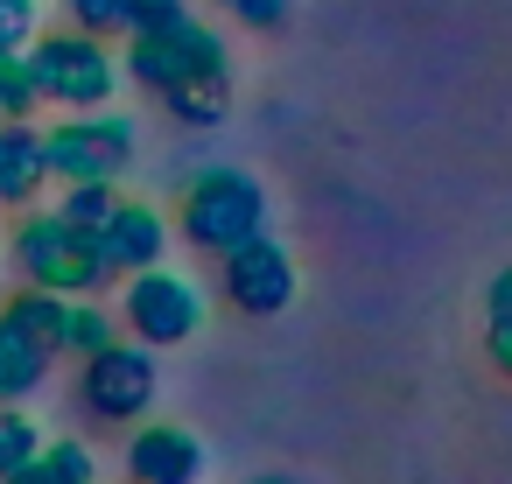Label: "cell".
<instances>
[{
  "instance_id": "1",
  "label": "cell",
  "mask_w": 512,
  "mask_h": 484,
  "mask_svg": "<svg viewBox=\"0 0 512 484\" xmlns=\"http://www.w3.org/2000/svg\"><path fill=\"white\" fill-rule=\"evenodd\" d=\"M15 267H22L29 288H57V295H99V288H113L99 232L71 225L64 211H36V218L15 225Z\"/></svg>"
},
{
  "instance_id": "2",
  "label": "cell",
  "mask_w": 512,
  "mask_h": 484,
  "mask_svg": "<svg viewBox=\"0 0 512 484\" xmlns=\"http://www.w3.org/2000/svg\"><path fill=\"white\" fill-rule=\"evenodd\" d=\"M176 225H183L190 246H204V253L225 260L232 246H246L253 232H267V190L246 169H204V176H190V190L176 204Z\"/></svg>"
},
{
  "instance_id": "3",
  "label": "cell",
  "mask_w": 512,
  "mask_h": 484,
  "mask_svg": "<svg viewBox=\"0 0 512 484\" xmlns=\"http://www.w3.org/2000/svg\"><path fill=\"white\" fill-rule=\"evenodd\" d=\"M29 64H36V85H43V106H71V113H99L127 64L113 57V43L85 36V29H64V36H43L29 43Z\"/></svg>"
},
{
  "instance_id": "4",
  "label": "cell",
  "mask_w": 512,
  "mask_h": 484,
  "mask_svg": "<svg viewBox=\"0 0 512 484\" xmlns=\"http://www.w3.org/2000/svg\"><path fill=\"white\" fill-rule=\"evenodd\" d=\"M120 323L141 337V344H190L197 330H204V288L190 281V274H176V267H141V274H127V295H120Z\"/></svg>"
},
{
  "instance_id": "5",
  "label": "cell",
  "mask_w": 512,
  "mask_h": 484,
  "mask_svg": "<svg viewBox=\"0 0 512 484\" xmlns=\"http://www.w3.org/2000/svg\"><path fill=\"white\" fill-rule=\"evenodd\" d=\"M50 183H113L134 162V120L127 113H92V120H57L43 134Z\"/></svg>"
},
{
  "instance_id": "6",
  "label": "cell",
  "mask_w": 512,
  "mask_h": 484,
  "mask_svg": "<svg viewBox=\"0 0 512 484\" xmlns=\"http://www.w3.org/2000/svg\"><path fill=\"white\" fill-rule=\"evenodd\" d=\"M225 302L239 316H281L295 302V260L274 232H253L246 246L225 253Z\"/></svg>"
},
{
  "instance_id": "7",
  "label": "cell",
  "mask_w": 512,
  "mask_h": 484,
  "mask_svg": "<svg viewBox=\"0 0 512 484\" xmlns=\"http://www.w3.org/2000/svg\"><path fill=\"white\" fill-rule=\"evenodd\" d=\"M85 407L99 421H141L155 407V351L113 344V351L85 358Z\"/></svg>"
},
{
  "instance_id": "8",
  "label": "cell",
  "mask_w": 512,
  "mask_h": 484,
  "mask_svg": "<svg viewBox=\"0 0 512 484\" xmlns=\"http://www.w3.org/2000/svg\"><path fill=\"white\" fill-rule=\"evenodd\" d=\"M127 78H141L148 92H169L176 78H190V71H225V43H218V29H204V22H190V29H176V36H127Z\"/></svg>"
},
{
  "instance_id": "9",
  "label": "cell",
  "mask_w": 512,
  "mask_h": 484,
  "mask_svg": "<svg viewBox=\"0 0 512 484\" xmlns=\"http://www.w3.org/2000/svg\"><path fill=\"white\" fill-rule=\"evenodd\" d=\"M99 253H106V267L127 281V274H141V267H155L162 253H169V225H162V211L155 204H134V197H120L113 204V218L99 225Z\"/></svg>"
},
{
  "instance_id": "10",
  "label": "cell",
  "mask_w": 512,
  "mask_h": 484,
  "mask_svg": "<svg viewBox=\"0 0 512 484\" xmlns=\"http://www.w3.org/2000/svg\"><path fill=\"white\" fill-rule=\"evenodd\" d=\"M127 477L134 484H197L204 477V442L176 421H148L127 449Z\"/></svg>"
},
{
  "instance_id": "11",
  "label": "cell",
  "mask_w": 512,
  "mask_h": 484,
  "mask_svg": "<svg viewBox=\"0 0 512 484\" xmlns=\"http://www.w3.org/2000/svg\"><path fill=\"white\" fill-rule=\"evenodd\" d=\"M50 183V162H43V134L29 120H0V204L22 211L36 204Z\"/></svg>"
},
{
  "instance_id": "12",
  "label": "cell",
  "mask_w": 512,
  "mask_h": 484,
  "mask_svg": "<svg viewBox=\"0 0 512 484\" xmlns=\"http://www.w3.org/2000/svg\"><path fill=\"white\" fill-rule=\"evenodd\" d=\"M162 106H169V120H183V127H225V113H232V78H225V71H190V78H176V85L162 92Z\"/></svg>"
},
{
  "instance_id": "13",
  "label": "cell",
  "mask_w": 512,
  "mask_h": 484,
  "mask_svg": "<svg viewBox=\"0 0 512 484\" xmlns=\"http://www.w3.org/2000/svg\"><path fill=\"white\" fill-rule=\"evenodd\" d=\"M71 302H78V295H57V288H22V295H15L8 309H0V316H8L22 337H36V344L57 358V351H64V330H71Z\"/></svg>"
},
{
  "instance_id": "14",
  "label": "cell",
  "mask_w": 512,
  "mask_h": 484,
  "mask_svg": "<svg viewBox=\"0 0 512 484\" xmlns=\"http://www.w3.org/2000/svg\"><path fill=\"white\" fill-rule=\"evenodd\" d=\"M43 379H50V351H43L36 337H22L8 316H0V407L29 400Z\"/></svg>"
},
{
  "instance_id": "15",
  "label": "cell",
  "mask_w": 512,
  "mask_h": 484,
  "mask_svg": "<svg viewBox=\"0 0 512 484\" xmlns=\"http://www.w3.org/2000/svg\"><path fill=\"white\" fill-rule=\"evenodd\" d=\"M113 344H120V323H113V309H106L99 295H78V302H71L64 351H71V358H99V351H113Z\"/></svg>"
},
{
  "instance_id": "16",
  "label": "cell",
  "mask_w": 512,
  "mask_h": 484,
  "mask_svg": "<svg viewBox=\"0 0 512 484\" xmlns=\"http://www.w3.org/2000/svg\"><path fill=\"white\" fill-rule=\"evenodd\" d=\"M484 351L512 379V267H498L491 288H484Z\"/></svg>"
},
{
  "instance_id": "17",
  "label": "cell",
  "mask_w": 512,
  "mask_h": 484,
  "mask_svg": "<svg viewBox=\"0 0 512 484\" xmlns=\"http://www.w3.org/2000/svg\"><path fill=\"white\" fill-rule=\"evenodd\" d=\"M36 106H43V85L29 50H0V120H29Z\"/></svg>"
},
{
  "instance_id": "18",
  "label": "cell",
  "mask_w": 512,
  "mask_h": 484,
  "mask_svg": "<svg viewBox=\"0 0 512 484\" xmlns=\"http://www.w3.org/2000/svg\"><path fill=\"white\" fill-rule=\"evenodd\" d=\"M71 29L113 43V36H134L141 29V0H71Z\"/></svg>"
},
{
  "instance_id": "19",
  "label": "cell",
  "mask_w": 512,
  "mask_h": 484,
  "mask_svg": "<svg viewBox=\"0 0 512 484\" xmlns=\"http://www.w3.org/2000/svg\"><path fill=\"white\" fill-rule=\"evenodd\" d=\"M29 470H36V477H43V484H92V449H85V442H71V435H64V442H43V449H36V463H29Z\"/></svg>"
},
{
  "instance_id": "20",
  "label": "cell",
  "mask_w": 512,
  "mask_h": 484,
  "mask_svg": "<svg viewBox=\"0 0 512 484\" xmlns=\"http://www.w3.org/2000/svg\"><path fill=\"white\" fill-rule=\"evenodd\" d=\"M36 449H43V428L22 407H0V477H15L22 463H36Z\"/></svg>"
},
{
  "instance_id": "21",
  "label": "cell",
  "mask_w": 512,
  "mask_h": 484,
  "mask_svg": "<svg viewBox=\"0 0 512 484\" xmlns=\"http://www.w3.org/2000/svg\"><path fill=\"white\" fill-rule=\"evenodd\" d=\"M113 204H120L113 183H64V197H57V211H64L71 225H85V232H99V225L113 218Z\"/></svg>"
},
{
  "instance_id": "22",
  "label": "cell",
  "mask_w": 512,
  "mask_h": 484,
  "mask_svg": "<svg viewBox=\"0 0 512 484\" xmlns=\"http://www.w3.org/2000/svg\"><path fill=\"white\" fill-rule=\"evenodd\" d=\"M197 15H190V0H141V29L134 36H176V29H190Z\"/></svg>"
},
{
  "instance_id": "23",
  "label": "cell",
  "mask_w": 512,
  "mask_h": 484,
  "mask_svg": "<svg viewBox=\"0 0 512 484\" xmlns=\"http://www.w3.org/2000/svg\"><path fill=\"white\" fill-rule=\"evenodd\" d=\"M36 43V0H0V50Z\"/></svg>"
},
{
  "instance_id": "24",
  "label": "cell",
  "mask_w": 512,
  "mask_h": 484,
  "mask_svg": "<svg viewBox=\"0 0 512 484\" xmlns=\"http://www.w3.org/2000/svg\"><path fill=\"white\" fill-rule=\"evenodd\" d=\"M232 15H239L246 29H281V22H288V0H232Z\"/></svg>"
},
{
  "instance_id": "25",
  "label": "cell",
  "mask_w": 512,
  "mask_h": 484,
  "mask_svg": "<svg viewBox=\"0 0 512 484\" xmlns=\"http://www.w3.org/2000/svg\"><path fill=\"white\" fill-rule=\"evenodd\" d=\"M253 484H295V477H281V470H267V477H253Z\"/></svg>"
},
{
  "instance_id": "26",
  "label": "cell",
  "mask_w": 512,
  "mask_h": 484,
  "mask_svg": "<svg viewBox=\"0 0 512 484\" xmlns=\"http://www.w3.org/2000/svg\"><path fill=\"white\" fill-rule=\"evenodd\" d=\"M218 8H232V0H218Z\"/></svg>"
}]
</instances>
